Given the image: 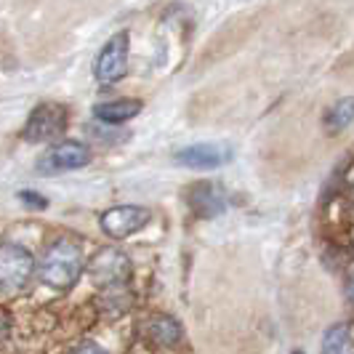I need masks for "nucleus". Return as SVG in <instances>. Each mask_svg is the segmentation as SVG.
I'll list each match as a JSON object with an SVG mask.
<instances>
[{"label": "nucleus", "instance_id": "obj_1", "mask_svg": "<svg viewBox=\"0 0 354 354\" xmlns=\"http://www.w3.org/2000/svg\"><path fill=\"white\" fill-rule=\"evenodd\" d=\"M83 272V250L75 240H56L51 243L46 253L40 256L37 274L40 283H46L53 290H64L70 288Z\"/></svg>", "mask_w": 354, "mask_h": 354}, {"label": "nucleus", "instance_id": "obj_2", "mask_svg": "<svg viewBox=\"0 0 354 354\" xmlns=\"http://www.w3.org/2000/svg\"><path fill=\"white\" fill-rule=\"evenodd\" d=\"M35 272V259L32 253L21 245L14 243H6L0 250V285H3V293H17L24 285L30 283Z\"/></svg>", "mask_w": 354, "mask_h": 354}, {"label": "nucleus", "instance_id": "obj_3", "mask_svg": "<svg viewBox=\"0 0 354 354\" xmlns=\"http://www.w3.org/2000/svg\"><path fill=\"white\" fill-rule=\"evenodd\" d=\"M64 128H67V109L62 104H53V102H43L30 112L21 136L32 144L51 142L64 133Z\"/></svg>", "mask_w": 354, "mask_h": 354}, {"label": "nucleus", "instance_id": "obj_4", "mask_svg": "<svg viewBox=\"0 0 354 354\" xmlns=\"http://www.w3.org/2000/svg\"><path fill=\"white\" fill-rule=\"evenodd\" d=\"M128 40H131L128 32H118L106 40L102 53L96 56L93 75L102 86H112L125 75V70H128Z\"/></svg>", "mask_w": 354, "mask_h": 354}, {"label": "nucleus", "instance_id": "obj_5", "mask_svg": "<svg viewBox=\"0 0 354 354\" xmlns=\"http://www.w3.org/2000/svg\"><path fill=\"white\" fill-rule=\"evenodd\" d=\"M88 272L93 277V283L102 288H120L125 285V280L131 277V261L123 250L118 248H104L99 250L88 264Z\"/></svg>", "mask_w": 354, "mask_h": 354}, {"label": "nucleus", "instance_id": "obj_6", "mask_svg": "<svg viewBox=\"0 0 354 354\" xmlns=\"http://www.w3.org/2000/svg\"><path fill=\"white\" fill-rule=\"evenodd\" d=\"M91 160V152L88 147L83 142H59L53 144L51 149L40 158L37 162V171L40 174H64V171H77V168H83V165H88Z\"/></svg>", "mask_w": 354, "mask_h": 354}, {"label": "nucleus", "instance_id": "obj_7", "mask_svg": "<svg viewBox=\"0 0 354 354\" xmlns=\"http://www.w3.org/2000/svg\"><path fill=\"white\" fill-rule=\"evenodd\" d=\"M147 221H149V211L142 205H118V208H109L106 213H102V218H99L104 234H109L112 240L131 237L133 232L144 230Z\"/></svg>", "mask_w": 354, "mask_h": 354}, {"label": "nucleus", "instance_id": "obj_8", "mask_svg": "<svg viewBox=\"0 0 354 354\" xmlns=\"http://www.w3.org/2000/svg\"><path fill=\"white\" fill-rule=\"evenodd\" d=\"M178 165L184 168H195V171H211V168H218L224 162L232 160V149L227 144H192V147H184L178 149L176 158H174Z\"/></svg>", "mask_w": 354, "mask_h": 354}, {"label": "nucleus", "instance_id": "obj_9", "mask_svg": "<svg viewBox=\"0 0 354 354\" xmlns=\"http://www.w3.org/2000/svg\"><path fill=\"white\" fill-rule=\"evenodd\" d=\"M189 208L195 211V216L200 218H213V216H218V213L227 208V197L221 192V187H216L211 181H200L195 184L192 189H189Z\"/></svg>", "mask_w": 354, "mask_h": 354}, {"label": "nucleus", "instance_id": "obj_10", "mask_svg": "<svg viewBox=\"0 0 354 354\" xmlns=\"http://www.w3.org/2000/svg\"><path fill=\"white\" fill-rule=\"evenodd\" d=\"M144 328H147L144 336L149 338V344H155L160 349L176 346L178 341H181V325H178L174 317H168V315H155V317H149Z\"/></svg>", "mask_w": 354, "mask_h": 354}, {"label": "nucleus", "instance_id": "obj_11", "mask_svg": "<svg viewBox=\"0 0 354 354\" xmlns=\"http://www.w3.org/2000/svg\"><path fill=\"white\" fill-rule=\"evenodd\" d=\"M93 112L104 123H123V120H131V118H136L142 112V102L139 99H115V102L96 104Z\"/></svg>", "mask_w": 354, "mask_h": 354}, {"label": "nucleus", "instance_id": "obj_12", "mask_svg": "<svg viewBox=\"0 0 354 354\" xmlns=\"http://www.w3.org/2000/svg\"><path fill=\"white\" fill-rule=\"evenodd\" d=\"M354 120V99H338L336 104L330 106L328 112H325V131L328 133H338V131H344L346 125Z\"/></svg>", "mask_w": 354, "mask_h": 354}, {"label": "nucleus", "instance_id": "obj_13", "mask_svg": "<svg viewBox=\"0 0 354 354\" xmlns=\"http://www.w3.org/2000/svg\"><path fill=\"white\" fill-rule=\"evenodd\" d=\"M346 341H349V336H346V325H333V328L325 333V338H322V352L325 354L344 352Z\"/></svg>", "mask_w": 354, "mask_h": 354}, {"label": "nucleus", "instance_id": "obj_14", "mask_svg": "<svg viewBox=\"0 0 354 354\" xmlns=\"http://www.w3.org/2000/svg\"><path fill=\"white\" fill-rule=\"evenodd\" d=\"M104 309H112V315H120V312H125L128 309V304H131V299L125 296L123 285L120 288H106L104 290ZM102 309V312H104Z\"/></svg>", "mask_w": 354, "mask_h": 354}, {"label": "nucleus", "instance_id": "obj_15", "mask_svg": "<svg viewBox=\"0 0 354 354\" xmlns=\"http://www.w3.org/2000/svg\"><path fill=\"white\" fill-rule=\"evenodd\" d=\"M19 197H21L30 208H46V197L37 195V192H27V189H24V192H19Z\"/></svg>", "mask_w": 354, "mask_h": 354}, {"label": "nucleus", "instance_id": "obj_16", "mask_svg": "<svg viewBox=\"0 0 354 354\" xmlns=\"http://www.w3.org/2000/svg\"><path fill=\"white\" fill-rule=\"evenodd\" d=\"M70 354H106L99 344H93V341H83V344H77Z\"/></svg>", "mask_w": 354, "mask_h": 354}, {"label": "nucleus", "instance_id": "obj_17", "mask_svg": "<svg viewBox=\"0 0 354 354\" xmlns=\"http://www.w3.org/2000/svg\"><path fill=\"white\" fill-rule=\"evenodd\" d=\"M346 299L354 304V272L349 274V280H346Z\"/></svg>", "mask_w": 354, "mask_h": 354}, {"label": "nucleus", "instance_id": "obj_18", "mask_svg": "<svg viewBox=\"0 0 354 354\" xmlns=\"http://www.w3.org/2000/svg\"><path fill=\"white\" fill-rule=\"evenodd\" d=\"M293 354H304V352H301V349H296V352H293Z\"/></svg>", "mask_w": 354, "mask_h": 354}]
</instances>
